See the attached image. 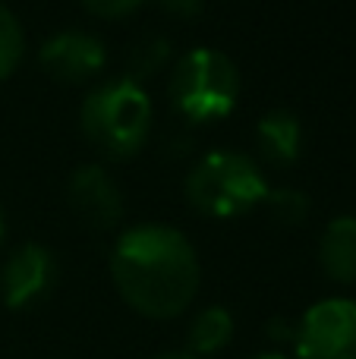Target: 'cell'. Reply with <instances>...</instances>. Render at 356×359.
I'll use <instances>...</instances> for the list:
<instances>
[{
	"mask_svg": "<svg viewBox=\"0 0 356 359\" xmlns=\"http://www.w3.org/2000/svg\"><path fill=\"white\" fill-rule=\"evenodd\" d=\"M111 274L130 309L167 322L189 309L202 284L193 243L174 227H130L111 252Z\"/></svg>",
	"mask_w": 356,
	"mask_h": 359,
	"instance_id": "1",
	"label": "cell"
},
{
	"mask_svg": "<svg viewBox=\"0 0 356 359\" xmlns=\"http://www.w3.org/2000/svg\"><path fill=\"white\" fill-rule=\"evenodd\" d=\"M155 107L142 86L130 79H111L98 86L79 111L82 136L101 151V155L123 161L132 158L151 133Z\"/></svg>",
	"mask_w": 356,
	"mask_h": 359,
	"instance_id": "2",
	"label": "cell"
},
{
	"mask_svg": "<svg viewBox=\"0 0 356 359\" xmlns=\"http://www.w3.org/2000/svg\"><path fill=\"white\" fill-rule=\"evenodd\" d=\"M268 180L243 151H212L186 177V198L199 215L237 217L265 202Z\"/></svg>",
	"mask_w": 356,
	"mask_h": 359,
	"instance_id": "3",
	"label": "cell"
},
{
	"mask_svg": "<svg viewBox=\"0 0 356 359\" xmlns=\"http://www.w3.org/2000/svg\"><path fill=\"white\" fill-rule=\"evenodd\" d=\"M170 104L189 123H212L237 107L240 73L233 60L221 50L196 48L180 57L170 73Z\"/></svg>",
	"mask_w": 356,
	"mask_h": 359,
	"instance_id": "4",
	"label": "cell"
},
{
	"mask_svg": "<svg viewBox=\"0 0 356 359\" xmlns=\"http://www.w3.org/2000/svg\"><path fill=\"white\" fill-rule=\"evenodd\" d=\"M296 359H356V299L331 297L296 322Z\"/></svg>",
	"mask_w": 356,
	"mask_h": 359,
	"instance_id": "5",
	"label": "cell"
},
{
	"mask_svg": "<svg viewBox=\"0 0 356 359\" xmlns=\"http://www.w3.org/2000/svg\"><path fill=\"white\" fill-rule=\"evenodd\" d=\"M57 284V262L41 243H22L0 268V299L10 309H32Z\"/></svg>",
	"mask_w": 356,
	"mask_h": 359,
	"instance_id": "6",
	"label": "cell"
},
{
	"mask_svg": "<svg viewBox=\"0 0 356 359\" xmlns=\"http://www.w3.org/2000/svg\"><path fill=\"white\" fill-rule=\"evenodd\" d=\"M38 60H41L44 73L54 76V79L85 82L101 73V67L107 63V50L101 44V38H95L92 32L69 29L48 38L38 50Z\"/></svg>",
	"mask_w": 356,
	"mask_h": 359,
	"instance_id": "7",
	"label": "cell"
},
{
	"mask_svg": "<svg viewBox=\"0 0 356 359\" xmlns=\"http://www.w3.org/2000/svg\"><path fill=\"white\" fill-rule=\"evenodd\" d=\"M67 196L73 211L95 230H111L123 217V196L114 177L98 164H85L76 168L69 177Z\"/></svg>",
	"mask_w": 356,
	"mask_h": 359,
	"instance_id": "8",
	"label": "cell"
},
{
	"mask_svg": "<svg viewBox=\"0 0 356 359\" xmlns=\"http://www.w3.org/2000/svg\"><path fill=\"white\" fill-rule=\"evenodd\" d=\"M256 142H259V151L268 164L275 168H287L300 158V149H303V126H300V117L287 107H275L268 111L262 120L256 123Z\"/></svg>",
	"mask_w": 356,
	"mask_h": 359,
	"instance_id": "9",
	"label": "cell"
},
{
	"mask_svg": "<svg viewBox=\"0 0 356 359\" xmlns=\"http://www.w3.org/2000/svg\"><path fill=\"white\" fill-rule=\"evenodd\" d=\"M322 271L338 284H356V215H341L319 240Z\"/></svg>",
	"mask_w": 356,
	"mask_h": 359,
	"instance_id": "10",
	"label": "cell"
},
{
	"mask_svg": "<svg viewBox=\"0 0 356 359\" xmlns=\"http://www.w3.org/2000/svg\"><path fill=\"white\" fill-rule=\"evenodd\" d=\"M231 337H233V316L224 306H208L189 325V353L214 356L231 344Z\"/></svg>",
	"mask_w": 356,
	"mask_h": 359,
	"instance_id": "11",
	"label": "cell"
},
{
	"mask_svg": "<svg viewBox=\"0 0 356 359\" xmlns=\"http://www.w3.org/2000/svg\"><path fill=\"white\" fill-rule=\"evenodd\" d=\"M167 57H170V41L167 38H161V35L145 38V41H139L136 48L130 50V57H126V76L123 79H130V82H136L139 86L145 76L158 73V69L167 63Z\"/></svg>",
	"mask_w": 356,
	"mask_h": 359,
	"instance_id": "12",
	"label": "cell"
},
{
	"mask_svg": "<svg viewBox=\"0 0 356 359\" xmlns=\"http://www.w3.org/2000/svg\"><path fill=\"white\" fill-rule=\"evenodd\" d=\"M25 54V32L22 22L16 19V13L10 6L0 4V79L13 76V69L19 67Z\"/></svg>",
	"mask_w": 356,
	"mask_h": 359,
	"instance_id": "13",
	"label": "cell"
},
{
	"mask_svg": "<svg viewBox=\"0 0 356 359\" xmlns=\"http://www.w3.org/2000/svg\"><path fill=\"white\" fill-rule=\"evenodd\" d=\"M265 208H268V215L275 217L278 224H284V227H296V224H303L309 217V198H306V192L281 186V189H268V196H265Z\"/></svg>",
	"mask_w": 356,
	"mask_h": 359,
	"instance_id": "14",
	"label": "cell"
},
{
	"mask_svg": "<svg viewBox=\"0 0 356 359\" xmlns=\"http://www.w3.org/2000/svg\"><path fill=\"white\" fill-rule=\"evenodd\" d=\"M82 4L104 19H120V16H126V13L139 10L145 0H82Z\"/></svg>",
	"mask_w": 356,
	"mask_h": 359,
	"instance_id": "15",
	"label": "cell"
},
{
	"mask_svg": "<svg viewBox=\"0 0 356 359\" xmlns=\"http://www.w3.org/2000/svg\"><path fill=\"white\" fill-rule=\"evenodd\" d=\"M268 337H271L275 344H294V337H296V322H287V318H271Z\"/></svg>",
	"mask_w": 356,
	"mask_h": 359,
	"instance_id": "16",
	"label": "cell"
},
{
	"mask_svg": "<svg viewBox=\"0 0 356 359\" xmlns=\"http://www.w3.org/2000/svg\"><path fill=\"white\" fill-rule=\"evenodd\" d=\"M158 4H161L167 13H177V16H196L205 0H158Z\"/></svg>",
	"mask_w": 356,
	"mask_h": 359,
	"instance_id": "17",
	"label": "cell"
},
{
	"mask_svg": "<svg viewBox=\"0 0 356 359\" xmlns=\"http://www.w3.org/2000/svg\"><path fill=\"white\" fill-rule=\"evenodd\" d=\"M252 359H290V356L281 353V350H268V353H259V356H252Z\"/></svg>",
	"mask_w": 356,
	"mask_h": 359,
	"instance_id": "18",
	"label": "cell"
},
{
	"mask_svg": "<svg viewBox=\"0 0 356 359\" xmlns=\"http://www.w3.org/2000/svg\"><path fill=\"white\" fill-rule=\"evenodd\" d=\"M155 359H196L193 353H180V350H174V353H161V356H155Z\"/></svg>",
	"mask_w": 356,
	"mask_h": 359,
	"instance_id": "19",
	"label": "cell"
},
{
	"mask_svg": "<svg viewBox=\"0 0 356 359\" xmlns=\"http://www.w3.org/2000/svg\"><path fill=\"white\" fill-rule=\"evenodd\" d=\"M4 236H6V224H4V215H0V243H4Z\"/></svg>",
	"mask_w": 356,
	"mask_h": 359,
	"instance_id": "20",
	"label": "cell"
}]
</instances>
